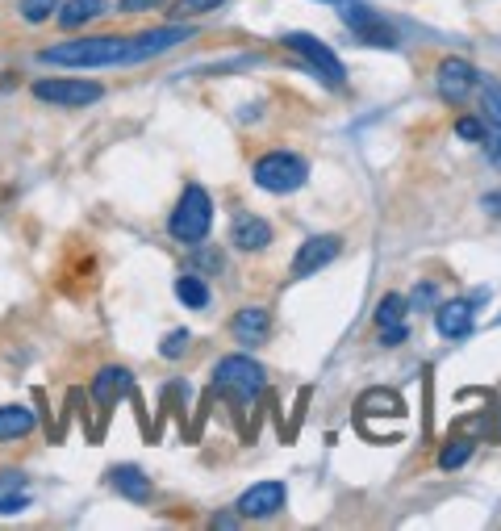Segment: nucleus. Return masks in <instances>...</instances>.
<instances>
[{"mask_svg": "<svg viewBox=\"0 0 501 531\" xmlns=\"http://www.w3.org/2000/svg\"><path fill=\"white\" fill-rule=\"evenodd\" d=\"M38 59L55 67H105V63H134L138 46L134 34H97V38H67L59 46H42Z\"/></svg>", "mask_w": 501, "mask_h": 531, "instance_id": "f257e3e1", "label": "nucleus"}, {"mask_svg": "<svg viewBox=\"0 0 501 531\" xmlns=\"http://www.w3.org/2000/svg\"><path fill=\"white\" fill-rule=\"evenodd\" d=\"M209 226H213V201H209V193L201 189V184H188L180 205H176V214L167 218V235H172L176 243H184V247H197V243H205Z\"/></svg>", "mask_w": 501, "mask_h": 531, "instance_id": "f03ea898", "label": "nucleus"}, {"mask_svg": "<svg viewBox=\"0 0 501 531\" xmlns=\"http://www.w3.org/2000/svg\"><path fill=\"white\" fill-rule=\"evenodd\" d=\"M264 368H259L251 356H222L218 368H213V389H222L226 398H234L238 406H247L255 394H264Z\"/></svg>", "mask_w": 501, "mask_h": 531, "instance_id": "7ed1b4c3", "label": "nucleus"}, {"mask_svg": "<svg viewBox=\"0 0 501 531\" xmlns=\"http://www.w3.org/2000/svg\"><path fill=\"white\" fill-rule=\"evenodd\" d=\"M309 180V168L301 155H289V151H272L255 164V184L268 193H297L301 184Z\"/></svg>", "mask_w": 501, "mask_h": 531, "instance_id": "20e7f679", "label": "nucleus"}, {"mask_svg": "<svg viewBox=\"0 0 501 531\" xmlns=\"http://www.w3.org/2000/svg\"><path fill=\"white\" fill-rule=\"evenodd\" d=\"M34 97L42 105H59V109H80L105 97V88L97 80H38L34 84Z\"/></svg>", "mask_w": 501, "mask_h": 531, "instance_id": "39448f33", "label": "nucleus"}, {"mask_svg": "<svg viewBox=\"0 0 501 531\" xmlns=\"http://www.w3.org/2000/svg\"><path fill=\"white\" fill-rule=\"evenodd\" d=\"M284 46H289V51H297V55H301L309 67H314V72H318L326 84H334V88H339V84L347 80V72H343V59L334 55L326 42L309 38V34H289V38H284Z\"/></svg>", "mask_w": 501, "mask_h": 531, "instance_id": "423d86ee", "label": "nucleus"}, {"mask_svg": "<svg viewBox=\"0 0 501 531\" xmlns=\"http://www.w3.org/2000/svg\"><path fill=\"white\" fill-rule=\"evenodd\" d=\"M343 21L351 26V34L355 38H364L368 46H385V51H393L397 46V34H393V26L380 13H372L368 5H360V0H347L343 5Z\"/></svg>", "mask_w": 501, "mask_h": 531, "instance_id": "0eeeda50", "label": "nucleus"}, {"mask_svg": "<svg viewBox=\"0 0 501 531\" xmlns=\"http://www.w3.org/2000/svg\"><path fill=\"white\" fill-rule=\"evenodd\" d=\"M481 88V72L468 63V59H443L439 63V97L451 101V105H460L468 92Z\"/></svg>", "mask_w": 501, "mask_h": 531, "instance_id": "6e6552de", "label": "nucleus"}, {"mask_svg": "<svg viewBox=\"0 0 501 531\" xmlns=\"http://www.w3.org/2000/svg\"><path fill=\"white\" fill-rule=\"evenodd\" d=\"M405 297L401 293H385L376 306V327H380V343L385 348H397V343L410 339V327H405Z\"/></svg>", "mask_w": 501, "mask_h": 531, "instance_id": "1a4fd4ad", "label": "nucleus"}, {"mask_svg": "<svg viewBox=\"0 0 501 531\" xmlns=\"http://www.w3.org/2000/svg\"><path fill=\"white\" fill-rule=\"evenodd\" d=\"M339 251H343V243L334 239V235H314V239H305L301 251H297V260H293V276H314V272H322L326 264L339 260Z\"/></svg>", "mask_w": 501, "mask_h": 531, "instance_id": "9d476101", "label": "nucleus"}, {"mask_svg": "<svg viewBox=\"0 0 501 531\" xmlns=\"http://www.w3.org/2000/svg\"><path fill=\"white\" fill-rule=\"evenodd\" d=\"M284 486L280 481H259V486H251L243 498H238V515L243 519H272L280 506H284Z\"/></svg>", "mask_w": 501, "mask_h": 531, "instance_id": "9b49d317", "label": "nucleus"}, {"mask_svg": "<svg viewBox=\"0 0 501 531\" xmlns=\"http://www.w3.org/2000/svg\"><path fill=\"white\" fill-rule=\"evenodd\" d=\"M230 335L238 343H264L272 335V314L264 306H243L230 318Z\"/></svg>", "mask_w": 501, "mask_h": 531, "instance_id": "f8f14e48", "label": "nucleus"}, {"mask_svg": "<svg viewBox=\"0 0 501 531\" xmlns=\"http://www.w3.org/2000/svg\"><path fill=\"white\" fill-rule=\"evenodd\" d=\"M230 239L238 251H264L272 243V226L264 218H255V214H238L234 226H230Z\"/></svg>", "mask_w": 501, "mask_h": 531, "instance_id": "ddd939ff", "label": "nucleus"}, {"mask_svg": "<svg viewBox=\"0 0 501 531\" xmlns=\"http://www.w3.org/2000/svg\"><path fill=\"white\" fill-rule=\"evenodd\" d=\"M184 38H193L188 26H159V30H147V34H134V46H138V59H151V55H163L180 46Z\"/></svg>", "mask_w": 501, "mask_h": 531, "instance_id": "4468645a", "label": "nucleus"}, {"mask_svg": "<svg viewBox=\"0 0 501 531\" xmlns=\"http://www.w3.org/2000/svg\"><path fill=\"white\" fill-rule=\"evenodd\" d=\"M109 486L122 498H130V502H151V477L142 469H134V465H113L109 469Z\"/></svg>", "mask_w": 501, "mask_h": 531, "instance_id": "2eb2a0df", "label": "nucleus"}, {"mask_svg": "<svg viewBox=\"0 0 501 531\" xmlns=\"http://www.w3.org/2000/svg\"><path fill=\"white\" fill-rule=\"evenodd\" d=\"M435 327L443 339H464L472 335V306L468 302H443L435 314Z\"/></svg>", "mask_w": 501, "mask_h": 531, "instance_id": "dca6fc26", "label": "nucleus"}, {"mask_svg": "<svg viewBox=\"0 0 501 531\" xmlns=\"http://www.w3.org/2000/svg\"><path fill=\"white\" fill-rule=\"evenodd\" d=\"M122 394H130V373H126V368H101L97 381H92V398L101 402V410H109Z\"/></svg>", "mask_w": 501, "mask_h": 531, "instance_id": "f3484780", "label": "nucleus"}, {"mask_svg": "<svg viewBox=\"0 0 501 531\" xmlns=\"http://www.w3.org/2000/svg\"><path fill=\"white\" fill-rule=\"evenodd\" d=\"M34 431V410L30 406H0V444L26 440Z\"/></svg>", "mask_w": 501, "mask_h": 531, "instance_id": "a211bd4d", "label": "nucleus"}, {"mask_svg": "<svg viewBox=\"0 0 501 531\" xmlns=\"http://www.w3.org/2000/svg\"><path fill=\"white\" fill-rule=\"evenodd\" d=\"M372 414H389V419H405V402L393 394V389H368L360 398V419H372Z\"/></svg>", "mask_w": 501, "mask_h": 531, "instance_id": "6ab92c4d", "label": "nucleus"}, {"mask_svg": "<svg viewBox=\"0 0 501 531\" xmlns=\"http://www.w3.org/2000/svg\"><path fill=\"white\" fill-rule=\"evenodd\" d=\"M101 13H105V0H63V5H59V26L63 30H80Z\"/></svg>", "mask_w": 501, "mask_h": 531, "instance_id": "aec40b11", "label": "nucleus"}, {"mask_svg": "<svg viewBox=\"0 0 501 531\" xmlns=\"http://www.w3.org/2000/svg\"><path fill=\"white\" fill-rule=\"evenodd\" d=\"M176 297L188 306V310H205L209 306V285L201 281V276H193V272H184L180 281H176Z\"/></svg>", "mask_w": 501, "mask_h": 531, "instance_id": "412c9836", "label": "nucleus"}, {"mask_svg": "<svg viewBox=\"0 0 501 531\" xmlns=\"http://www.w3.org/2000/svg\"><path fill=\"white\" fill-rule=\"evenodd\" d=\"M468 456H472V444H468V440H451V444L439 448V469H443V473L460 469V465H468Z\"/></svg>", "mask_w": 501, "mask_h": 531, "instance_id": "4be33fe9", "label": "nucleus"}, {"mask_svg": "<svg viewBox=\"0 0 501 531\" xmlns=\"http://www.w3.org/2000/svg\"><path fill=\"white\" fill-rule=\"evenodd\" d=\"M481 101H485V126L501 130V84L497 80H481Z\"/></svg>", "mask_w": 501, "mask_h": 531, "instance_id": "5701e85b", "label": "nucleus"}, {"mask_svg": "<svg viewBox=\"0 0 501 531\" xmlns=\"http://www.w3.org/2000/svg\"><path fill=\"white\" fill-rule=\"evenodd\" d=\"M59 5H63V0H21L17 9H21V17L38 26V21H51V13H59Z\"/></svg>", "mask_w": 501, "mask_h": 531, "instance_id": "b1692460", "label": "nucleus"}, {"mask_svg": "<svg viewBox=\"0 0 501 531\" xmlns=\"http://www.w3.org/2000/svg\"><path fill=\"white\" fill-rule=\"evenodd\" d=\"M188 339H193L188 331H172V335H167V339L159 343V352H163L167 360H180V356L188 352Z\"/></svg>", "mask_w": 501, "mask_h": 531, "instance_id": "393cba45", "label": "nucleus"}, {"mask_svg": "<svg viewBox=\"0 0 501 531\" xmlns=\"http://www.w3.org/2000/svg\"><path fill=\"white\" fill-rule=\"evenodd\" d=\"M485 118H460L456 122V138H464V143H481V138H485Z\"/></svg>", "mask_w": 501, "mask_h": 531, "instance_id": "a878e982", "label": "nucleus"}, {"mask_svg": "<svg viewBox=\"0 0 501 531\" xmlns=\"http://www.w3.org/2000/svg\"><path fill=\"white\" fill-rule=\"evenodd\" d=\"M218 5H226V0H180V13L184 17H197V13H209V9H218Z\"/></svg>", "mask_w": 501, "mask_h": 531, "instance_id": "bb28decb", "label": "nucleus"}, {"mask_svg": "<svg viewBox=\"0 0 501 531\" xmlns=\"http://www.w3.org/2000/svg\"><path fill=\"white\" fill-rule=\"evenodd\" d=\"M485 151H489L493 164L501 168V130H497V126H489V130H485Z\"/></svg>", "mask_w": 501, "mask_h": 531, "instance_id": "cd10ccee", "label": "nucleus"}, {"mask_svg": "<svg viewBox=\"0 0 501 531\" xmlns=\"http://www.w3.org/2000/svg\"><path fill=\"white\" fill-rule=\"evenodd\" d=\"M159 5H167V0H122V13H147Z\"/></svg>", "mask_w": 501, "mask_h": 531, "instance_id": "c85d7f7f", "label": "nucleus"}, {"mask_svg": "<svg viewBox=\"0 0 501 531\" xmlns=\"http://www.w3.org/2000/svg\"><path fill=\"white\" fill-rule=\"evenodd\" d=\"M481 205H485V210H489L493 218H501V189H493V193H485V201H481Z\"/></svg>", "mask_w": 501, "mask_h": 531, "instance_id": "c756f323", "label": "nucleus"}, {"mask_svg": "<svg viewBox=\"0 0 501 531\" xmlns=\"http://www.w3.org/2000/svg\"><path fill=\"white\" fill-rule=\"evenodd\" d=\"M197 264H201V268H222V251H201Z\"/></svg>", "mask_w": 501, "mask_h": 531, "instance_id": "7c9ffc66", "label": "nucleus"}, {"mask_svg": "<svg viewBox=\"0 0 501 531\" xmlns=\"http://www.w3.org/2000/svg\"><path fill=\"white\" fill-rule=\"evenodd\" d=\"M21 506H26V498H5V502H0V511L13 515V511H21Z\"/></svg>", "mask_w": 501, "mask_h": 531, "instance_id": "2f4dec72", "label": "nucleus"}]
</instances>
